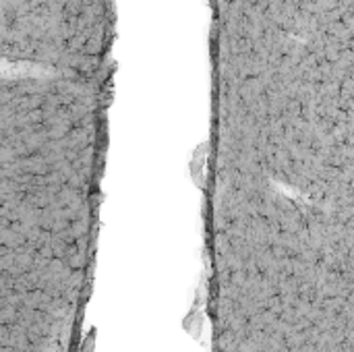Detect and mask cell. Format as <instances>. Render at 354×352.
Segmentation results:
<instances>
[{"label":"cell","mask_w":354,"mask_h":352,"mask_svg":"<svg viewBox=\"0 0 354 352\" xmlns=\"http://www.w3.org/2000/svg\"><path fill=\"white\" fill-rule=\"evenodd\" d=\"M110 0H4V58L54 73L100 75Z\"/></svg>","instance_id":"obj_1"}]
</instances>
